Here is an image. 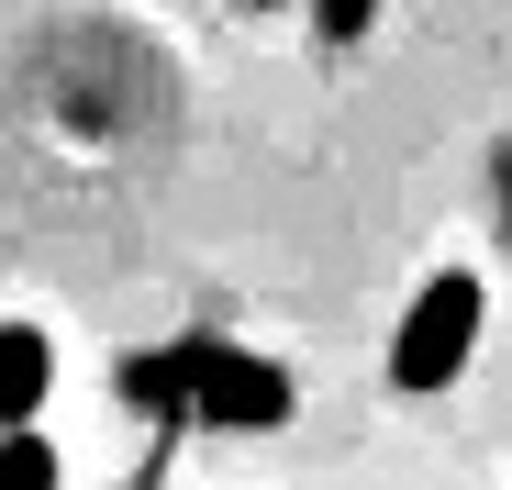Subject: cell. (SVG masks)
<instances>
[{"instance_id": "1", "label": "cell", "mask_w": 512, "mask_h": 490, "mask_svg": "<svg viewBox=\"0 0 512 490\" xmlns=\"http://www.w3.org/2000/svg\"><path fill=\"white\" fill-rule=\"evenodd\" d=\"M123 401L167 413V424H223V435H279L301 413L290 368L256 357V346H223V335H179L156 357H123Z\"/></svg>"}, {"instance_id": "2", "label": "cell", "mask_w": 512, "mask_h": 490, "mask_svg": "<svg viewBox=\"0 0 512 490\" xmlns=\"http://www.w3.org/2000/svg\"><path fill=\"white\" fill-rule=\"evenodd\" d=\"M479 279L468 268H446V279H423L412 290V312H401V335H390V390H446L457 368H468V346H479Z\"/></svg>"}, {"instance_id": "3", "label": "cell", "mask_w": 512, "mask_h": 490, "mask_svg": "<svg viewBox=\"0 0 512 490\" xmlns=\"http://www.w3.org/2000/svg\"><path fill=\"white\" fill-rule=\"evenodd\" d=\"M45 390H56V346L34 323H0V424H34Z\"/></svg>"}, {"instance_id": "4", "label": "cell", "mask_w": 512, "mask_h": 490, "mask_svg": "<svg viewBox=\"0 0 512 490\" xmlns=\"http://www.w3.org/2000/svg\"><path fill=\"white\" fill-rule=\"evenodd\" d=\"M0 490H56V446L34 424H0Z\"/></svg>"}, {"instance_id": "5", "label": "cell", "mask_w": 512, "mask_h": 490, "mask_svg": "<svg viewBox=\"0 0 512 490\" xmlns=\"http://www.w3.org/2000/svg\"><path fill=\"white\" fill-rule=\"evenodd\" d=\"M312 23H323V45H357L379 23V0H312Z\"/></svg>"}, {"instance_id": "6", "label": "cell", "mask_w": 512, "mask_h": 490, "mask_svg": "<svg viewBox=\"0 0 512 490\" xmlns=\"http://www.w3.org/2000/svg\"><path fill=\"white\" fill-rule=\"evenodd\" d=\"M234 12H279V0H234Z\"/></svg>"}]
</instances>
